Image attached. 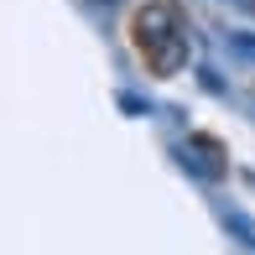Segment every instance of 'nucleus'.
<instances>
[{"label": "nucleus", "instance_id": "2", "mask_svg": "<svg viewBox=\"0 0 255 255\" xmlns=\"http://www.w3.org/2000/svg\"><path fill=\"white\" fill-rule=\"evenodd\" d=\"M146 57H151L156 73H182V68H188V26H182L177 37H167L161 47H151Z\"/></svg>", "mask_w": 255, "mask_h": 255}, {"label": "nucleus", "instance_id": "3", "mask_svg": "<svg viewBox=\"0 0 255 255\" xmlns=\"http://www.w3.org/2000/svg\"><path fill=\"white\" fill-rule=\"evenodd\" d=\"M224 224H229V229H235V235H240V240H245V245L255 250V224H250L245 214H240V208H224Z\"/></svg>", "mask_w": 255, "mask_h": 255}, {"label": "nucleus", "instance_id": "1", "mask_svg": "<svg viewBox=\"0 0 255 255\" xmlns=\"http://www.w3.org/2000/svg\"><path fill=\"white\" fill-rule=\"evenodd\" d=\"M177 31H182V16H177V5H167V0H146V5L135 10V37H141L146 52L161 47L167 37H177Z\"/></svg>", "mask_w": 255, "mask_h": 255}, {"label": "nucleus", "instance_id": "4", "mask_svg": "<svg viewBox=\"0 0 255 255\" xmlns=\"http://www.w3.org/2000/svg\"><path fill=\"white\" fill-rule=\"evenodd\" d=\"M229 47H235L240 57H250V63H255V37H245V31H235V37H229Z\"/></svg>", "mask_w": 255, "mask_h": 255}]
</instances>
